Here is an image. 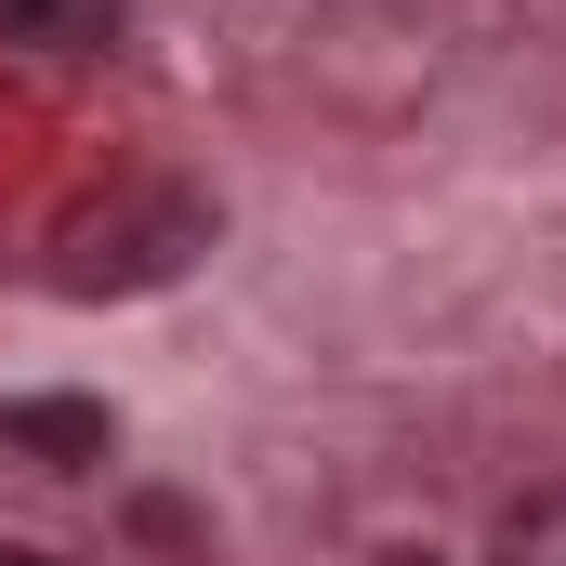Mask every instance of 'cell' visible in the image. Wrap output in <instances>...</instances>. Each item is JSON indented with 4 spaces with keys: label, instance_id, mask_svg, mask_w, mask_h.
I'll use <instances>...</instances> for the list:
<instances>
[{
    "label": "cell",
    "instance_id": "cell-1",
    "mask_svg": "<svg viewBox=\"0 0 566 566\" xmlns=\"http://www.w3.org/2000/svg\"><path fill=\"white\" fill-rule=\"evenodd\" d=\"M0 448H27V461H53V474H93L119 422L93 409V396H0Z\"/></svg>",
    "mask_w": 566,
    "mask_h": 566
},
{
    "label": "cell",
    "instance_id": "cell-2",
    "mask_svg": "<svg viewBox=\"0 0 566 566\" xmlns=\"http://www.w3.org/2000/svg\"><path fill=\"white\" fill-rule=\"evenodd\" d=\"M119 13L133 0H0V53H53L66 66V53H106Z\"/></svg>",
    "mask_w": 566,
    "mask_h": 566
},
{
    "label": "cell",
    "instance_id": "cell-3",
    "mask_svg": "<svg viewBox=\"0 0 566 566\" xmlns=\"http://www.w3.org/2000/svg\"><path fill=\"white\" fill-rule=\"evenodd\" d=\"M501 566H566V488L514 501V527H501Z\"/></svg>",
    "mask_w": 566,
    "mask_h": 566
},
{
    "label": "cell",
    "instance_id": "cell-4",
    "mask_svg": "<svg viewBox=\"0 0 566 566\" xmlns=\"http://www.w3.org/2000/svg\"><path fill=\"white\" fill-rule=\"evenodd\" d=\"M0 566H66V554H40V541H0Z\"/></svg>",
    "mask_w": 566,
    "mask_h": 566
}]
</instances>
